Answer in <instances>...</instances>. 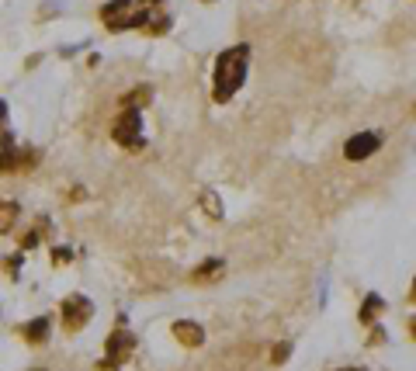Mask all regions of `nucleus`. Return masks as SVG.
I'll return each instance as SVG.
<instances>
[{
    "mask_svg": "<svg viewBox=\"0 0 416 371\" xmlns=\"http://www.w3.org/2000/svg\"><path fill=\"white\" fill-rule=\"evenodd\" d=\"M246 56H250V46H233L215 59V101H229L236 90L243 87L246 80Z\"/></svg>",
    "mask_w": 416,
    "mask_h": 371,
    "instance_id": "obj_1",
    "label": "nucleus"
},
{
    "mask_svg": "<svg viewBox=\"0 0 416 371\" xmlns=\"http://www.w3.org/2000/svg\"><path fill=\"white\" fill-rule=\"evenodd\" d=\"M111 135H115L118 146H142V115H139V108H125L118 115Z\"/></svg>",
    "mask_w": 416,
    "mask_h": 371,
    "instance_id": "obj_2",
    "label": "nucleus"
},
{
    "mask_svg": "<svg viewBox=\"0 0 416 371\" xmlns=\"http://www.w3.org/2000/svg\"><path fill=\"white\" fill-rule=\"evenodd\" d=\"M90 316H94V305H90L87 295H70V298L63 302V326H66L70 333L83 330V326L90 323Z\"/></svg>",
    "mask_w": 416,
    "mask_h": 371,
    "instance_id": "obj_3",
    "label": "nucleus"
},
{
    "mask_svg": "<svg viewBox=\"0 0 416 371\" xmlns=\"http://www.w3.org/2000/svg\"><path fill=\"white\" fill-rule=\"evenodd\" d=\"M135 0H111V4H104L101 18L104 25H108V31H125V28H132V18H135Z\"/></svg>",
    "mask_w": 416,
    "mask_h": 371,
    "instance_id": "obj_4",
    "label": "nucleus"
},
{
    "mask_svg": "<svg viewBox=\"0 0 416 371\" xmlns=\"http://www.w3.org/2000/svg\"><path fill=\"white\" fill-rule=\"evenodd\" d=\"M132 350H135V337L125 333V330H115L111 337H108V354H104V371H115L118 361H125Z\"/></svg>",
    "mask_w": 416,
    "mask_h": 371,
    "instance_id": "obj_5",
    "label": "nucleus"
},
{
    "mask_svg": "<svg viewBox=\"0 0 416 371\" xmlns=\"http://www.w3.org/2000/svg\"><path fill=\"white\" fill-rule=\"evenodd\" d=\"M382 146V135L378 132H358L354 139H347V146H343V157L354 160V163H361V160H368L375 150Z\"/></svg>",
    "mask_w": 416,
    "mask_h": 371,
    "instance_id": "obj_6",
    "label": "nucleus"
},
{
    "mask_svg": "<svg viewBox=\"0 0 416 371\" xmlns=\"http://www.w3.org/2000/svg\"><path fill=\"white\" fill-rule=\"evenodd\" d=\"M174 337L187 347H202L205 344V330L198 326V323H191V319H181V323H174Z\"/></svg>",
    "mask_w": 416,
    "mask_h": 371,
    "instance_id": "obj_7",
    "label": "nucleus"
},
{
    "mask_svg": "<svg viewBox=\"0 0 416 371\" xmlns=\"http://www.w3.org/2000/svg\"><path fill=\"white\" fill-rule=\"evenodd\" d=\"M25 337L31 340V344H38V340H46L49 337V319L46 316H38V319H31L25 326Z\"/></svg>",
    "mask_w": 416,
    "mask_h": 371,
    "instance_id": "obj_8",
    "label": "nucleus"
},
{
    "mask_svg": "<svg viewBox=\"0 0 416 371\" xmlns=\"http://www.w3.org/2000/svg\"><path fill=\"white\" fill-rule=\"evenodd\" d=\"M18 219V205L14 202H0V233H7Z\"/></svg>",
    "mask_w": 416,
    "mask_h": 371,
    "instance_id": "obj_9",
    "label": "nucleus"
},
{
    "mask_svg": "<svg viewBox=\"0 0 416 371\" xmlns=\"http://www.w3.org/2000/svg\"><path fill=\"white\" fill-rule=\"evenodd\" d=\"M382 313V298L378 295H368L364 298V309H361V323H371V316H378Z\"/></svg>",
    "mask_w": 416,
    "mask_h": 371,
    "instance_id": "obj_10",
    "label": "nucleus"
},
{
    "mask_svg": "<svg viewBox=\"0 0 416 371\" xmlns=\"http://www.w3.org/2000/svg\"><path fill=\"white\" fill-rule=\"evenodd\" d=\"M18 163H21V157H18L14 150H0V174H7V170H18Z\"/></svg>",
    "mask_w": 416,
    "mask_h": 371,
    "instance_id": "obj_11",
    "label": "nucleus"
},
{
    "mask_svg": "<svg viewBox=\"0 0 416 371\" xmlns=\"http://www.w3.org/2000/svg\"><path fill=\"white\" fill-rule=\"evenodd\" d=\"M202 209H205V212H212L215 219H222V205H219L215 191H205V194H202Z\"/></svg>",
    "mask_w": 416,
    "mask_h": 371,
    "instance_id": "obj_12",
    "label": "nucleus"
},
{
    "mask_svg": "<svg viewBox=\"0 0 416 371\" xmlns=\"http://www.w3.org/2000/svg\"><path fill=\"white\" fill-rule=\"evenodd\" d=\"M219 271H222V261H208L194 271V281H208V274H219Z\"/></svg>",
    "mask_w": 416,
    "mask_h": 371,
    "instance_id": "obj_13",
    "label": "nucleus"
},
{
    "mask_svg": "<svg viewBox=\"0 0 416 371\" xmlns=\"http://www.w3.org/2000/svg\"><path fill=\"white\" fill-rule=\"evenodd\" d=\"M288 354H291V344H278V347H274V365H281Z\"/></svg>",
    "mask_w": 416,
    "mask_h": 371,
    "instance_id": "obj_14",
    "label": "nucleus"
},
{
    "mask_svg": "<svg viewBox=\"0 0 416 371\" xmlns=\"http://www.w3.org/2000/svg\"><path fill=\"white\" fill-rule=\"evenodd\" d=\"M4 118H7V105L0 101V125H4Z\"/></svg>",
    "mask_w": 416,
    "mask_h": 371,
    "instance_id": "obj_15",
    "label": "nucleus"
},
{
    "mask_svg": "<svg viewBox=\"0 0 416 371\" xmlns=\"http://www.w3.org/2000/svg\"><path fill=\"white\" fill-rule=\"evenodd\" d=\"M410 298H413V302H416V281H413V292H410Z\"/></svg>",
    "mask_w": 416,
    "mask_h": 371,
    "instance_id": "obj_16",
    "label": "nucleus"
},
{
    "mask_svg": "<svg viewBox=\"0 0 416 371\" xmlns=\"http://www.w3.org/2000/svg\"><path fill=\"white\" fill-rule=\"evenodd\" d=\"M410 330H413V337H416V319H413V323H410Z\"/></svg>",
    "mask_w": 416,
    "mask_h": 371,
    "instance_id": "obj_17",
    "label": "nucleus"
},
{
    "mask_svg": "<svg viewBox=\"0 0 416 371\" xmlns=\"http://www.w3.org/2000/svg\"><path fill=\"white\" fill-rule=\"evenodd\" d=\"M347 371H358V368H347Z\"/></svg>",
    "mask_w": 416,
    "mask_h": 371,
    "instance_id": "obj_18",
    "label": "nucleus"
}]
</instances>
